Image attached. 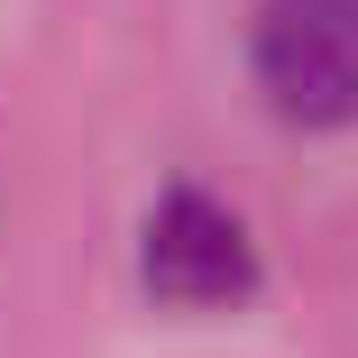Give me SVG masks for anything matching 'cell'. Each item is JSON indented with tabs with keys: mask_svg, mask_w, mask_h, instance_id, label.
Here are the masks:
<instances>
[{
	"mask_svg": "<svg viewBox=\"0 0 358 358\" xmlns=\"http://www.w3.org/2000/svg\"><path fill=\"white\" fill-rule=\"evenodd\" d=\"M138 266H148V285L166 303L184 313H211V303H239L257 285V248L239 230V211H221L211 193L175 184L157 211H148V239H138Z\"/></svg>",
	"mask_w": 358,
	"mask_h": 358,
	"instance_id": "cell-2",
	"label": "cell"
},
{
	"mask_svg": "<svg viewBox=\"0 0 358 358\" xmlns=\"http://www.w3.org/2000/svg\"><path fill=\"white\" fill-rule=\"evenodd\" d=\"M248 64L285 120L349 129L358 120V0H257Z\"/></svg>",
	"mask_w": 358,
	"mask_h": 358,
	"instance_id": "cell-1",
	"label": "cell"
}]
</instances>
